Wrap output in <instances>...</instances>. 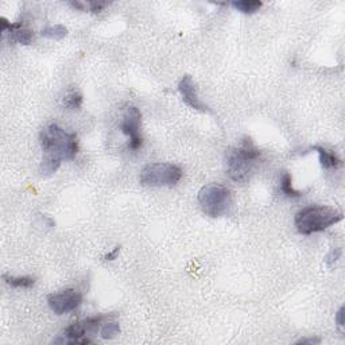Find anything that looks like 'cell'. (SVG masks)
Returning <instances> with one entry per match:
<instances>
[{
  "label": "cell",
  "mask_w": 345,
  "mask_h": 345,
  "mask_svg": "<svg viewBox=\"0 0 345 345\" xmlns=\"http://www.w3.org/2000/svg\"><path fill=\"white\" fill-rule=\"evenodd\" d=\"M44 157L39 165L40 176H52L60 169L62 161H72L78 151L76 134L68 133L60 125L50 124L40 133Z\"/></svg>",
  "instance_id": "obj_1"
},
{
  "label": "cell",
  "mask_w": 345,
  "mask_h": 345,
  "mask_svg": "<svg viewBox=\"0 0 345 345\" xmlns=\"http://www.w3.org/2000/svg\"><path fill=\"white\" fill-rule=\"evenodd\" d=\"M261 157V151L249 138H245L241 146L229 149L225 155L227 174L232 181L244 184L252 174L255 163Z\"/></svg>",
  "instance_id": "obj_2"
},
{
  "label": "cell",
  "mask_w": 345,
  "mask_h": 345,
  "mask_svg": "<svg viewBox=\"0 0 345 345\" xmlns=\"http://www.w3.org/2000/svg\"><path fill=\"white\" fill-rule=\"evenodd\" d=\"M342 220V213L330 206H306L295 214V227L302 235L321 232Z\"/></svg>",
  "instance_id": "obj_3"
},
{
  "label": "cell",
  "mask_w": 345,
  "mask_h": 345,
  "mask_svg": "<svg viewBox=\"0 0 345 345\" xmlns=\"http://www.w3.org/2000/svg\"><path fill=\"white\" fill-rule=\"evenodd\" d=\"M197 198L202 212L210 217L225 216L232 206V196L229 189L219 184L202 186Z\"/></svg>",
  "instance_id": "obj_4"
},
{
  "label": "cell",
  "mask_w": 345,
  "mask_h": 345,
  "mask_svg": "<svg viewBox=\"0 0 345 345\" xmlns=\"http://www.w3.org/2000/svg\"><path fill=\"white\" fill-rule=\"evenodd\" d=\"M182 178V170L174 163H151L141 171L139 181L143 186L162 188L174 186Z\"/></svg>",
  "instance_id": "obj_5"
},
{
  "label": "cell",
  "mask_w": 345,
  "mask_h": 345,
  "mask_svg": "<svg viewBox=\"0 0 345 345\" xmlns=\"http://www.w3.org/2000/svg\"><path fill=\"white\" fill-rule=\"evenodd\" d=\"M82 302V295L74 289H66L61 293L50 294L48 297V305L57 316L70 313L76 310Z\"/></svg>",
  "instance_id": "obj_6"
},
{
  "label": "cell",
  "mask_w": 345,
  "mask_h": 345,
  "mask_svg": "<svg viewBox=\"0 0 345 345\" xmlns=\"http://www.w3.org/2000/svg\"><path fill=\"white\" fill-rule=\"evenodd\" d=\"M141 121L142 115L141 111L137 107H128L125 109L124 115H123V120H121L120 130L121 133L130 138L128 149L138 150L142 147V137L139 131H141Z\"/></svg>",
  "instance_id": "obj_7"
},
{
  "label": "cell",
  "mask_w": 345,
  "mask_h": 345,
  "mask_svg": "<svg viewBox=\"0 0 345 345\" xmlns=\"http://www.w3.org/2000/svg\"><path fill=\"white\" fill-rule=\"evenodd\" d=\"M178 91H180L185 104L189 105L190 108L201 111V112H209L208 107H206V105L200 100V97H198L196 84H194L192 76L185 74V76L182 77V80H181L180 84H178Z\"/></svg>",
  "instance_id": "obj_8"
},
{
  "label": "cell",
  "mask_w": 345,
  "mask_h": 345,
  "mask_svg": "<svg viewBox=\"0 0 345 345\" xmlns=\"http://www.w3.org/2000/svg\"><path fill=\"white\" fill-rule=\"evenodd\" d=\"M10 39L20 45H30L32 40V32L30 28L23 27L22 23H12L10 28Z\"/></svg>",
  "instance_id": "obj_9"
},
{
  "label": "cell",
  "mask_w": 345,
  "mask_h": 345,
  "mask_svg": "<svg viewBox=\"0 0 345 345\" xmlns=\"http://www.w3.org/2000/svg\"><path fill=\"white\" fill-rule=\"evenodd\" d=\"M313 150H316L320 155V163L324 169H337L338 166H341V159L336 154L330 153L320 146H314Z\"/></svg>",
  "instance_id": "obj_10"
},
{
  "label": "cell",
  "mask_w": 345,
  "mask_h": 345,
  "mask_svg": "<svg viewBox=\"0 0 345 345\" xmlns=\"http://www.w3.org/2000/svg\"><path fill=\"white\" fill-rule=\"evenodd\" d=\"M42 36L48 38V39L53 40H60L62 38L68 35V28L62 26V24H56V26H49V27H45L42 31H40Z\"/></svg>",
  "instance_id": "obj_11"
},
{
  "label": "cell",
  "mask_w": 345,
  "mask_h": 345,
  "mask_svg": "<svg viewBox=\"0 0 345 345\" xmlns=\"http://www.w3.org/2000/svg\"><path fill=\"white\" fill-rule=\"evenodd\" d=\"M6 283L16 289H28L35 283V279L31 277H11V275H4Z\"/></svg>",
  "instance_id": "obj_12"
},
{
  "label": "cell",
  "mask_w": 345,
  "mask_h": 345,
  "mask_svg": "<svg viewBox=\"0 0 345 345\" xmlns=\"http://www.w3.org/2000/svg\"><path fill=\"white\" fill-rule=\"evenodd\" d=\"M232 6L237 11L243 12V14H255L259 11V8L263 6V3L259 0H241V2H233Z\"/></svg>",
  "instance_id": "obj_13"
},
{
  "label": "cell",
  "mask_w": 345,
  "mask_h": 345,
  "mask_svg": "<svg viewBox=\"0 0 345 345\" xmlns=\"http://www.w3.org/2000/svg\"><path fill=\"white\" fill-rule=\"evenodd\" d=\"M281 190L286 197L290 198H298L301 197V193L293 188V178L289 172H285L281 178Z\"/></svg>",
  "instance_id": "obj_14"
},
{
  "label": "cell",
  "mask_w": 345,
  "mask_h": 345,
  "mask_svg": "<svg viewBox=\"0 0 345 345\" xmlns=\"http://www.w3.org/2000/svg\"><path fill=\"white\" fill-rule=\"evenodd\" d=\"M82 104V96L78 91L72 89L68 95L64 97V105L68 109H80Z\"/></svg>",
  "instance_id": "obj_15"
},
{
  "label": "cell",
  "mask_w": 345,
  "mask_h": 345,
  "mask_svg": "<svg viewBox=\"0 0 345 345\" xmlns=\"http://www.w3.org/2000/svg\"><path fill=\"white\" fill-rule=\"evenodd\" d=\"M119 333H120V325L115 321L105 324V325L101 328L100 332L101 337L104 338V340H111V338L116 337Z\"/></svg>",
  "instance_id": "obj_16"
},
{
  "label": "cell",
  "mask_w": 345,
  "mask_h": 345,
  "mask_svg": "<svg viewBox=\"0 0 345 345\" xmlns=\"http://www.w3.org/2000/svg\"><path fill=\"white\" fill-rule=\"evenodd\" d=\"M340 256H341V249L340 248H334V249H332L328 255H326V257H325V263L328 266H333L336 262L340 259Z\"/></svg>",
  "instance_id": "obj_17"
},
{
  "label": "cell",
  "mask_w": 345,
  "mask_h": 345,
  "mask_svg": "<svg viewBox=\"0 0 345 345\" xmlns=\"http://www.w3.org/2000/svg\"><path fill=\"white\" fill-rule=\"evenodd\" d=\"M88 6L92 12H100L103 8L108 6V3H104V2H91V3H88Z\"/></svg>",
  "instance_id": "obj_18"
},
{
  "label": "cell",
  "mask_w": 345,
  "mask_h": 345,
  "mask_svg": "<svg viewBox=\"0 0 345 345\" xmlns=\"http://www.w3.org/2000/svg\"><path fill=\"white\" fill-rule=\"evenodd\" d=\"M344 306H341L340 309H338V312L336 313V321H337V325L340 326V328H342V326L345 325V320H344Z\"/></svg>",
  "instance_id": "obj_19"
},
{
  "label": "cell",
  "mask_w": 345,
  "mask_h": 345,
  "mask_svg": "<svg viewBox=\"0 0 345 345\" xmlns=\"http://www.w3.org/2000/svg\"><path fill=\"white\" fill-rule=\"evenodd\" d=\"M119 252H120V245H116V247H115V248H113L111 252L105 255L104 259L105 261H115V259H116V256H117V253Z\"/></svg>",
  "instance_id": "obj_20"
},
{
  "label": "cell",
  "mask_w": 345,
  "mask_h": 345,
  "mask_svg": "<svg viewBox=\"0 0 345 345\" xmlns=\"http://www.w3.org/2000/svg\"><path fill=\"white\" fill-rule=\"evenodd\" d=\"M320 342H321L320 338L310 337V338H301V340H298L295 344H320Z\"/></svg>",
  "instance_id": "obj_21"
},
{
  "label": "cell",
  "mask_w": 345,
  "mask_h": 345,
  "mask_svg": "<svg viewBox=\"0 0 345 345\" xmlns=\"http://www.w3.org/2000/svg\"><path fill=\"white\" fill-rule=\"evenodd\" d=\"M69 4H70L73 8L78 10V11H85V4L84 3H80V2H70Z\"/></svg>",
  "instance_id": "obj_22"
}]
</instances>
